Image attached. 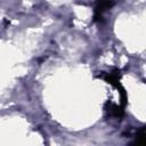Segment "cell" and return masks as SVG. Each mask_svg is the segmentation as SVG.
Returning a JSON list of instances; mask_svg holds the SVG:
<instances>
[{
	"mask_svg": "<svg viewBox=\"0 0 146 146\" xmlns=\"http://www.w3.org/2000/svg\"><path fill=\"white\" fill-rule=\"evenodd\" d=\"M135 144L137 145H140V146H144L146 144V135H145V128H140L136 136H135Z\"/></svg>",
	"mask_w": 146,
	"mask_h": 146,
	"instance_id": "obj_2",
	"label": "cell"
},
{
	"mask_svg": "<svg viewBox=\"0 0 146 146\" xmlns=\"http://www.w3.org/2000/svg\"><path fill=\"white\" fill-rule=\"evenodd\" d=\"M113 5H114V2L112 0H99L95 7V10H94V19L95 21H102L104 13L107 9H110Z\"/></svg>",
	"mask_w": 146,
	"mask_h": 146,
	"instance_id": "obj_1",
	"label": "cell"
}]
</instances>
